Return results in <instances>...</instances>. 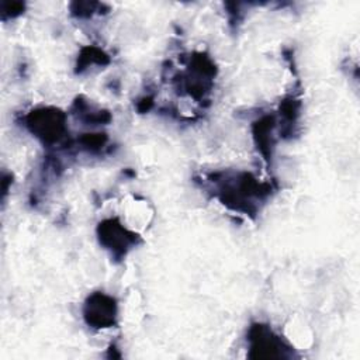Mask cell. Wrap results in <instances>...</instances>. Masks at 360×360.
I'll list each match as a JSON object with an SVG mask.
<instances>
[{
    "mask_svg": "<svg viewBox=\"0 0 360 360\" xmlns=\"http://www.w3.org/2000/svg\"><path fill=\"white\" fill-rule=\"evenodd\" d=\"M87 307H89V311L86 316L89 318V322L96 323L101 328L112 322L115 311H114V304L110 298L104 295L93 297L91 304H89Z\"/></svg>",
    "mask_w": 360,
    "mask_h": 360,
    "instance_id": "obj_1",
    "label": "cell"
}]
</instances>
